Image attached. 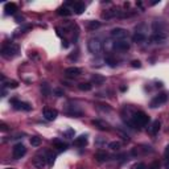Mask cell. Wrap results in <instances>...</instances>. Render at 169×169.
I'll return each mask as SVG.
<instances>
[{
	"label": "cell",
	"instance_id": "e0dca14e",
	"mask_svg": "<svg viewBox=\"0 0 169 169\" xmlns=\"http://www.w3.org/2000/svg\"><path fill=\"white\" fill-rule=\"evenodd\" d=\"M95 158H97V161H99V163H104V161L108 160V155L103 151H99L95 153Z\"/></svg>",
	"mask_w": 169,
	"mask_h": 169
},
{
	"label": "cell",
	"instance_id": "ba28073f",
	"mask_svg": "<svg viewBox=\"0 0 169 169\" xmlns=\"http://www.w3.org/2000/svg\"><path fill=\"white\" fill-rule=\"evenodd\" d=\"M12 104L16 110H24V111H31L32 110V106L26 102H21L17 101V99H12Z\"/></svg>",
	"mask_w": 169,
	"mask_h": 169
},
{
	"label": "cell",
	"instance_id": "7402d4cb",
	"mask_svg": "<svg viewBox=\"0 0 169 169\" xmlns=\"http://www.w3.org/2000/svg\"><path fill=\"white\" fill-rule=\"evenodd\" d=\"M41 92H42V95H45V97H49L50 95V86H49L48 83H42L41 85Z\"/></svg>",
	"mask_w": 169,
	"mask_h": 169
},
{
	"label": "cell",
	"instance_id": "ac0fdd59",
	"mask_svg": "<svg viewBox=\"0 0 169 169\" xmlns=\"http://www.w3.org/2000/svg\"><path fill=\"white\" fill-rule=\"evenodd\" d=\"M160 127H161V123H160V120H155L153 123H152V125L149 127V132L152 135H156L158 130H160Z\"/></svg>",
	"mask_w": 169,
	"mask_h": 169
},
{
	"label": "cell",
	"instance_id": "d6986e66",
	"mask_svg": "<svg viewBox=\"0 0 169 169\" xmlns=\"http://www.w3.org/2000/svg\"><path fill=\"white\" fill-rule=\"evenodd\" d=\"M73 8H74V11L77 15H81V13H83L86 7H85L83 3H74V4H73Z\"/></svg>",
	"mask_w": 169,
	"mask_h": 169
},
{
	"label": "cell",
	"instance_id": "6da1fadb",
	"mask_svg": "<svg viewBox=\"0 0 169 169\" xmlns=\"http://www.w3.org/2000/svg\"><path fill=\"white\" fill-rule=\"evenodd\" d=\"M17 53H19V45H16V44H7L2 49V56L7 59L16 57Z\"/></svg>",
	"mask_w": 169,
	"mask_h": 169
},
{
	"label": "cell",
	"instance_id": "5b68a950",
	"mask_svg": "<svg viewBox=\"0 0 169 169\" xmlns=\"http://www.w3.org/2000/svg\"><path fill=\"white\" fill-rule=\"evenodd\" d=\"M111 37H114L115 40H125L128 37V31L124 28H114L111 31Z\"/></svg>",
	"mask_w": 169,
	"mask_h": 169
},
{
	"label": "cell",
	"instance_id": "d4e9b609",
	"mask_svg": "<svg viewBox=\"0 0 169 169\" xmlns=\"http://www.w3.org/2000/svg\"><path fill=\"white\" fill-rule=\"evenodd\" d=\"M58 15H61V16H70L71 15V11L69 8H66V7H62V8H59L58 9Z\"/></svg>",
	"mask_w": 169,
	"mask_h": 169
},
{
	"label": "cell",
	"instance_id": "83f0119b",
	"mask_svg": "<svg viewBox=\"0 0 169 169\" xmlns=\"http://www.w3.org/2000/svg\"><path fill=\"white\" fill-rule=\"evenodd\" d=\"M4 86H7L8 89H16L19 86V82H16V81H8V82H4Z\"/></svg>",
	"mask_w": 169,
	"mask_h": 169
},
{
	"label": "cell",
	"instance_id": "2e32d148",
	"mask_svg": "<svg viewBox=\"0 0 169 169\" xmlns=\"http://www.w3.org/2000/svg\"><path fill=\"white\" fill-rule=\"evenodd\" d=\"M86 144H87V136H86V135H81V136H78L74 140L75 147H85Z\"/></svg>",
	"mask_w": 169,
	"mask_h": 169
},
{
	"label": "cell",
	"instance_id": "d6a6232c",
	"mask_svg": "<svg viewBox=\"0 0 169 169\" xmlns=\"http://www.w3.org/2000/svg\"><path fill=\"white\" fill-rule=\"evenodd\" d=\"M106 62H107V64L110 65V66H115V65H116V61H115V59H112L111 57H107V58H106Z\"/></svg>",
	"mask_w": 169,
	"mask_h": 169
},
{
	"label": "cell",
	"instance_id": "8d00e7d4",
	"mask_svg": "<svg viewBox=\"0 0 169 169\" xmlns=\"http://www.w3.org/2000/svg\"><path fill=\"white\" fill-rule=\"evenodd\" d=\"M0 130H2V131H7V130H8V127H7L5 123H0Z\"/></svg>",
	"mask_w": 169,
	"mask_h": 169
},
{
	"label": "cell",
	"instance_id": "9a60e30c",
	"mask_svg": "<svg viewBox=\"0 0 169 169\" xmlns=\"http://www.w3.org/2000/svg\"><path fill=\"white\" fill-rule=\"evenodd\" d=\"M104 81H106V78L103 77V75H101V74H94L91 77V83L92 85H95V86H101V85H103L104 83Z\"/></svg>",
	"mask_w": 169,
	"mask_h": 169
},
{
	"label": "cell",
	"instance_id": "277c9868",
	"mask_svg": "<svg viewBox=\"0 0 169 169\" xmlns=\"http://www.w3.org/2000/svg\"><path fill=\"white\" fill-rule=\"evenodd\" d=\"M48 158H49V155L46 152H38L35 156V158H33V164L37 168H44L46 163H48Z\"/></svg>",
	"mask_w": 169,
	"mask_h": 169
},
{
	"label": "cell",
	"instance_id": "8992f818",
	"mask_svg": "<svg viewBox=\"0 0 169 169\" xmlns=\"http://www.w3.org/2000/svg\"><path fill=\"white\" fill-rule=\"evenodd\" d=\"M167 99H168V95L165 94V92H161V94H158L157 97H155L153 99H152L151 107H152V108L158 107V106H161L163 103H165V102H167Z\"/></svg>",
	"mask_w": 169,
	"mask_h": 169
},
{
	"label": "cell",
	"instance_id": "7a4b0ae2",
	"mask_svg": "<svg viewBox=\"0 0 169 169\" xmlns=\"http://www.w3.org/2000/svg\"><path fill=\"white\" fill-rule=\"evenodd\" d=\"M149 122V116H148L145 112L143 111H137L132 116V124L134 125H139V127H144V125L148 124Z\"/></svg>",
	"mask_w": 169,
	"mask_h": 169
},
{
	"label": "cell",
	"instance_id": "3957f363",
	"mask_svg": "<svg viewBox=\"0 0 169 169\" xmlns=\"http://www.w3.org/2000/svg\"><path fill=\"white\" fill-rule=\"evenodd\" d=\"M87 49L92 54H99L102 52V41L98 37H91L87 42Z\"/></svg>",
	"mask_w": 169,
	"mask_h": 169
},
{
	"label": "cell",
	"instance_id": "f35d334b",
	"mask_svg": "<svg viewBox=\"0 0 169 169\" xmlns=\"http://www.w3.org/2000/svg\"><path fill=\"white\" fill-rule=\"evenodd\" d=\"M16 21H17V23H21V21H23V17H20V16H16Z\"/></svg>",
	"mask_w": 169,
	"mask_h": 169
},
{
	"label": "cell",
	"instance_id": "f546056e",
	"mask_svg": "<svg viewBox=\"0 0 169 169\" xmlns=\"http://www.w3.org/2000/svg\"><path fill=\"white\" fill-rule=\"evenodd\" d=\"M64 136H65V137H69V139H70V137H74V130H71V128H70V130L65 131V132H64Z\"/></svg>",
	"mask_w": 169,
	"mask_h": 169
},
{
	"label": "cell",
	"instance_id": "74e56055",
	"mask_svg": "<svg viewBox=\"0 0 169 169\" xmlns=\"http://www.w3.org/2000/svg\"><path fill=\"white\" fill-rule=\"evenodd\" d=\"M165 156L168 157V160H169V145L167 147V149H165Z\"/></svg>",
	"mask_w": 169,
	"mask_h": 169
},
{
	"label": "cell",
	"instance_id": "cb8c5ba5",
	"mask_svg": "<svg viewBox=\"0 0 169 169\" xmlns=\"http://www.w3.org/2000/svg\"><path fill=\"white\" fill-rule=\"evenodd\" d=\"M120 147H122L120 141H111V143L108 144V148L112 149V151H119L120 149Z\"/></svg>",
	"mask_w": 169,
	"mask_h": 169
},
{
	"label": "cell",
	"instance_id": "484cf974",
	"mask_svg": "<svg viewBox=\"0 0 169 169\" xmlns=\"http://www.w3.org/2000/svg\"><path fill=\"white\" fill-rule=\"evenodd\" d=\"M53 144H54V147L57 148L58 151H65L66 148H68V145H66L65 143H62V141H58V140H56Z\"/></svg>",
	"mask_w": 169,
	"mask_h": 169
},
{
	"label": "cell",
	"instance_id": "836d02e7",
	"mask_svg": "<svg viewBox=\"0 0 169 169\" xmlns=\"http://www.w3.org/2000/svg\"><path fill=\"white\" fill-rule=\"evenodd\" d=\"M149 169H160V164H158L157 161H155V163H152V164H151Z\"/></svg>",
	"mask_w": 169,
	"mask_h": 169
},
{
	"label": "cell",
	"instance_id": "60d3db41",
	"mask_svg": "<svg viewBox=\"0 0 169 169\" xmlns=\"http://www.w3.org/2000/svg\"><path fill=\"white\" fill-rule=\"evenodd\" d=\"M5 169H13V168H5Z\"/></svg>",
	"mask_w": 169,
	"mask_h": 169
},
{
	"label": "cell",
	"instance_id": "d590c367",
	"mask_svg": "<svg viewBox=\"0 0 169 169\" xmlns=\"http://www.w3.org/2000/svg\"><path fill=\"white\" fill-rule=\"evenodd\" d=\"M54 156H53V155H49V158H48V164L49 165H53V163H54Z\"/></svg>",
	"mask_w": 169,
	"mask_h": 169
},
{
	"label": "cell",
	"instance_id": "8fae6325",
	"mask_svg": "<svg viewBox=\"0 0 169 169\" xmlns=\"http://www.w3.org/2000/svg\"><path fill=\"white\" fill-rule=\"evenodd\" d=\"M81 69L79 68H75V66H71V68H68L65 70V74L66 77H70V78H74V77H78V75H81Z\"/></svg>",
	"mask_w": 169,
	"mask_h": 169
},
{
	"label": "cell",
	"instance_id": "9c48e42d",
	"mask_svg": "<svg viewBox=\"0 0 169 169\" xmlns=\"http://www.w3.org/2000/svg\"><path fill=\"white\" fill-rule=\"evenodd\" d=\"M42 115H44V118L48 122H53V120L57 119L58 112H57V110H53V108H45L44 112H42Z\"/></svg>",
	"mask_w": 169,
	"mask_h": 169
},
{
	"label": "cell",
	"instance_id": "44dd1931",
	"mask_svg": "<svg viewBox=\"0 0 169 169\" xmlns=\"http://www.w3.org/2000/svg\"><path fill=\"white\" fill-rule=\"evenodd\" d=\"M78 87L82 91H90L92 89V83H90V82H83V83H79Z\"/></svg>",
	"mask_w": 169,
	"mask_h": 169
},
{
	"label": "cell",
	"instance_id": "7c38bea8",
	"mask_svg": "<svg viewBox=\"0 0 169 169\" xmlns=\"http://www.w3.org/2000/svg\"><path fill=\"white\" fill-rule=\"evenodd\" d=\"M151 40L155 44H164V42L167 41V35H165V33H155L151 37Z\"/></svg>",
	"mask_w": 169,
	"mask_h": 169
},
{
	"label": "cell",
	"instance_id": "52a82bcc",
	"mask_svg": "<svg viewBox=\"0 0 169 169\" xmlns=\"http://www.w3.org/2000/svg\"><path fill=\"white\" fill-rule=\"evenodd\" d=\"M25 153H26V148L21 143L16 144L15 147L12 148V155H13V157L15 158H21Z\"/></svg>",
	"mask_w": 169,
	"mask_h": 169
},
{
	"label": "cell",
	"instance_id": "4fadbf2b",
	"mask_svg": "<svg viewBox=\"0 0 169 169\" xmlns=\"http://www.w3.org/2000/svg\"><path fill=\"white\" fill-rule=\"evenodd\" d=\"M92 124H94L97 128H99V130H102V131H107L108 127H110L107 122L101 120V119H95V120H92Z\"/></svg>",
	"mask_w": 169,
	"mask_h": 169
},
{
	"label": "cell",
	"instance_id": "e575fe53",
	"mask_svg": "<svg viewBox=\"0 0 169 169\" xmlns=\"http://www.w3.org/2000/svg\"><path fill=\"white\" fill-rule=\"evenodd\" d=\"M54 94L57 95V97H62V95H64V91H62L61 89H56V90H54Z\"/></svg>",
	"mask_w": 169,
	"mask_h": 169
},
{
	"label": "cell",
	"instance_id": "4dcf8cb0",
	"mask_svg": "<svg viewBox=\"0 0 169 169\" xmlns=\"http://www.w3.org/2000/svg\"><path fill=\"white\" fill-rule=\"evenodd\" d=\"M132 169H147V167H145L144 163H139V164H135L132 167Z\"/></svg>",
	"mask_w": 169,
	"mask_h": 169
},
{
	"label": "cell",
	"instance_id": "ab89813d",
	"mask_svg": "<svg viewBox=\"0 0 169 169\" xmlns=\"http://www.w3.org/2000/svg\"><path fill=\"white\" fill-rule=\"evenodd\" d=\"M165 169H169V160L167 161V164H165Z\"/></svg>",
	"mask_w": 169,
	"mask_h": 169
},
{
	"label": "cell",
	"instance_id": "4316f807",
	"mask_svg": "<svg viewBox=\"0 0 169 169\" xmlns=\"http://www.w3.org/2000/svg\"><path fill=\"white\" fill-rule=\"evenodd\" d=\"M99 26H101V23L99 21H89V24H87V28L90 29V31H95Z\"/></svg>",
	"mask_w": 169,
	"mask_h": 169
},
{
	"label": "cell",
	"instance_id": "30bf717a",
	"mask_svg": "<svg viewBox=\"0 0 169 169\" xmlns=\"http://www.w3.org/2000/svg\"><path fill=\"white\" fill-rule=\"evenodd\" d=\"M114 48L116 50H120V52H125L130 49V42L127 40H118L114 44Z\"/></svg>",
	"mask_w": 169,
	"mask_h": 169
},
{
	"label": "cell",
	"instance_id": "603a6c76",
	"mask_svg": "<svg viewBox=\"0 0 169 169\" xmlns=\"http://www.w3.org/2000/svg\"><path fill=\"white\" fill-rule=\"evenodd\" d=\"M116 16H120V13L118 11H107L106 13H103L104 19H112V17H116Z\"/></svg>",
	"mask_w": 169,
	"mask_h": 169
},
{
	"label": "cell",
	"instance_id": "1f68e13d",
	"mask_svg": "<svg viewBox=\"0 0 169 169\" xmlns=\"http://www.w3.org/2000/svg\"><path fill=\"white\" fill-rule=\"evenodd\" d=\"M131 65H132V68H141V62L139 59H134L131 62Z\"/></svg>",
	"mask_w": 169,
	"mask_h": 169
},
{
	"label": "cell",
	"instance_id": "f1b7e54d",
	"mask_svg": "<svg viewBox=\"0 0 169 169\" xmlns=\"http://www.w3.org/2000/svg\"><path fill=\"white\" fill-rule=\"evenodd\" d=\"M31 144L33 145V147H38V145L41 144V139H40L38 136H33L31 139Z\"/></svg>",
	"mask_w": 169,
	"mask_h": 169
},
{
	"label": "cell",
	"instance_id": "5bb4252c",
	"mask_svg": "<svg viewBox=\"0 0 169 169\" xmlns=\"http://www.w3.org/2000/svg\"><path fill=\"white\" fill-rule=\"evenodd\" d=\"M4 11H5V15H16L17 5H16L15 3H7L4 5Z\"/></svg>",
	"mask_w": 169,
	"mask_h": 169
},
{
	"label": "cell",
	"instance_id": "ffe728a7",
	"mask_svg": "<svg viewBox=\"0 0 169 169\" xmlns=\"http://www.w3.org/2000/svg\"><path fill=\"white\" fill-rule=\"evenodd\" d=\"M145 35L144 33H135L134 35V37H132V40H134V42H143V41H145Z\"/></svg>",
	"mask_w": 169,
	"mask_h": 169
}]
</instances>
